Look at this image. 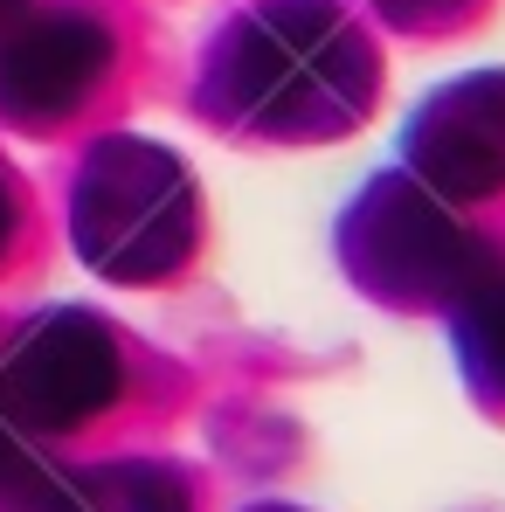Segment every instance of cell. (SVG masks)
<instances>
[{
  "instance_id": "3",
  "label": "cell",
  "mask_w": 505,
  "mask_h": 512,
  "mask_svg": "<svg viewBox=\"0 0 505 512\" xmlns=\"http://www.w3.org/2000/svg\"><path fill=\"white\" fill-rule=\"evenodd\" d=\"M104 63V35L84 14H42L28 28H14L0 42V111L7 118H63L77 97L90 90Z\"/></svg>"
},
{
  "instance_id": "6",
  "label": "cell",
  "mask_w": 505,
  "mask_h": 512,
  "mask_svg": "<svg viewBox=\"0 0 505 512\" xmlns=\"http://www.w3.org/2000/svg\"><path fill=\"white\" fill-rule=\"evenodd\" d=\"M14 471V443H7V423H0V478Z\"/></svg>"
},
{
  "instance_id": "7",
  "label": "cell",
  "mask_w": 505,
  "mask_h": 512,
  "mask_svg": "<svg viewBox=\"0 0 505 512\" xmlns=\"http://www.w3.org/2000/svg\"><path fill=\"white\" fill-rule=\"evenodd\" d=\"M7 14H14V0H0V21H7Z\"/></svg>"
},
{
  "instance_id": "2",
  "label": "cell",
  "mask_w": 505,
  "mask_h": 512,
  "mask_svg": "<svg viewBox=\"0 0 505 512\" xmlns=\"http://www.w3.org/2000/svg\"><path fill=\"white\" fill-rule=\"evenodd\" d=\"M118 388V360H111V340L77 319V312H56V319H35L7 367H0V409L21 416V423L42 429H70L84 423L90 409H104Z\"/></svg>"
},
{
  "instance_id": "1",
  "label": "cell",
  "mask_w": 505,
  "mask_h": 512,
  "mask_svg": "<svg viewBox=\"0 0 505 512\" xmlns=\"http://www.w3.org/2000/svg\"><path fill=\"white\" fill-rule=\"evenodd\" d=\"M77 243L111 277H153L180 256V180L146 146H104L77 180Z\"/></svg>"
},
{
  "instance_id": "4",
  "label": "cell",
  "mask_w": 505,
  "mask_h": 512,
  "mask_svg": "<svg viewBox=\"0 0 505 512\" xmlns=\"http://www.w3.org/2000/svg\"><path fill=\"white\" fill-rule=\"evenodd\" d=\"M56 512H187L160 471L146 464H111V471H90L77 485L56 492Z\"/></svg>"
},
{
  "instance_id": "5",
  "label": "cell",
  "mask_w": 505,
  "mask_h": 512,
  "mask_svg": "<svg viewBox=\"0 0 505 512\" xmlns=\"http://www.w3.org/2000/svg\"><path fill=\"white\" fill-rule=\"evenodd\" d=\"M7 236H14V194H7V173H0V250H7Z\"/></svg>"
}]
</instances>
